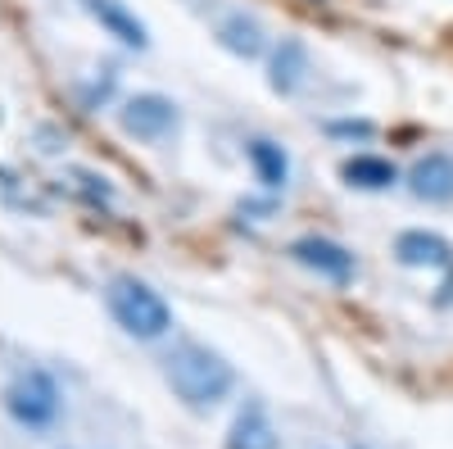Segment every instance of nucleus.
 <instances>
[{"mask_svg":"<svg viewBox=\"0 0 453 449\" xmlns=\"http://www.w3.org/2000/svg\"><path fill=\"white\" fill-rule=\"evenodd\" d=\"M164 377L173 386V395L186 408H213L232 395L236 386V372L218 350L196 345V341H181L168 359H164Z\"/></svg>","mask_w":453,"mask_h":449,"instance_id":"f257e3e1","label":"nucleus"},{"mask_svg":"<svg viewBox=\"0 0 453 449\" xmlns=\"http://www.w3.org/2000/svg\"><path fill=\"white\" fill-rule=\"evenodd\" d=\"M104 305L113 314V322H119L127 336H136V341H159V336H168L173 327V309H168V299L141 282V277H113L109 290H104Z\"/></svg>","mask_w":453,"mask_h":449,"instance_id":"f03ea898","label":"nucleus"},{"mask_svg":"<svg viewBox=\"0 0 453 449\" xmlns=\"http://www.w3.org/2000/svg\"><path fill=\"white\" fill-rule=\"evenodd\" d=\"M5 408H10V418H14L19 427H27V431H46V427L59 422L64 399H59V386H55L50 372H42V368H23L19 377L10 382V391H5Z\"/></svg>","mask_w":453,"mask_h":449,"instance_id":"7ed1b4c3","label":"nucleus"},{"mask_svg":"<svg viewBox=\"0 0 453 449\" xmlns=\"http://www.w3.org/2000/svg\"><path fill=\"white\" fill-rule=\"evenodd\" d=\"M395 259L403 268H426V273H440V305L453 299V245L440 236V232H426V228H412V232H399L395 241Z\"/></svg>","mask_w":453,"mask_h":449,"instance_id":"20e7f679","label":"nucleus"},{"mask_svg":"<svg viewBox=\"0 0 453 449\" xmlns=\"http://www.w3.org/2000/svg\"><path fill=\"white\" fill-rule=\"evenodd\" d=\"M299 268H309V273H318L322 282H331V286H349L354 277H358V259L340 245V241H331V236H318V232H309V236H295L290 241V250H286Z\"/></svg>","mask_w":453,"mask_h":449,"instance_id":"39448f33","label":"nucleus"},{"mask_svg":"<svg viewBox=\"0 0 453 449\" xmlns=\"http://www.w3.org/2000/svg\"><path fill=\"white\" fill-rule=\"evenodd\" d=\"M177 123H181L177 105L159 91H141V96L123 100V109H119V128L136 141H164L177 132Z\"/></svg>","mask_w":453,"mask_h":449,"instance_id":"423d86ee","label":"nucleus"},{"mask_svg":"<svg viewBox=\"0 0 453 449\" xmlns=\"http://www.w3.org/2000/svg\"><path fill=\"white\" fill-rule=\"evenodd\" d=\"M408 191L418 200H426V205H449L453 200V159L440 155V150L422 155L408 168Z\"/></svg>","mask_w":453,"mask_h":449,"instance_id":"0eeeda50","label":"nucleus"},{"mask_svg":"<svg viewBox=\"0 0 453 449\" xmlns=\"http://www.w3.org/2000/svg\"><path fill=\"white\" fill-rule=\"evenodd\" d=\"M213 36H218V46H222L226 55H236V59H258L263 50H268L263 23H258V19H250L245 10L222 14V19H218V27H213Z\"/></svg>","mask_w":453,"mask_h":449,"instance_id":"6e6552de","label":"nucleus"},{"mask_svg":"<svg viewBox=\"0 0 453 449\" xmlns=\"http://www.w3.org/2000/svg\"><path fill=\"white\" fill-rule=\"evenodd\" d=\"M268 82L277 96H295L299 87L309 82V50L304 42H295V36H281L268 55Z\"/></svg>","mask_w":453,"mask_h":449,"instance_id":"1a4fd4ad","label":"nucleus"},{"mask_svg":"<svg viewBox=\"0 0 453 449\" xmlns=\"http://www.w3.org/2000/svg\"><path fill=\"white\" fill-rule=\"evenodd\" d=\"M87 14L109 32V36H119L123 46H132V50H145L150 46V32H145V23L123 5V0H87Z\"/></svg>","mask_w":453,"mask_h":449,"instance_id":"9d476101","label":"nucleus"},{"mask_svg":"<svg viewBox=\"0 0 453 449\" xmlns=\"http://www.w3.org/2000/svg\"><path fill=\"white\" fill-rule=\"evenodd\" d=\"M245 155H250V168H254V177H258L263 191H286V182H290V155H286L277 141L254 136V141L245 145Z\"/></svg>","mask_w":453,"mask_h":449,"instance_id":"9b49d317","label":"nucleus"},{"mask_svg":"<svg viewBox=\"0 0 453 449\" xmlns=\"http://www.w3.org/2000/svg\"><path fill=\"white\" fill-rule=\"evenodd\" d=\"M340 177H345V186H354V191H386V186L399 182V168L381 155H354L340 164Z\"/></svg>","mask_w":453,"mask_h":449,"instance_id":"f8f14e48","label":"nucleus"},{"mask_svg":"<svg viewBox=\"0 0 453 449\" xmlns=\"http://www.w3.org/2000/svg\"><path fill=\"white\" fill-rule=\"evenodd\" d=\"M226 449H277V431H273L268 414H263L258 404H250L245 414L236 418V427H232V445H226Z\"/></svg>","mask_w":453,"mask_h":449,"instance_id":"ddd939ff","label":"nucleus"},{"mask_svg":"<svg viewBox=\"0 0 453 449\" xmlns=\"http://www.w3.org/2000/svg\"><path fill=\"white\" fill-rule=\"evenodd\" d=\"M78 182H82V196L91 200V205H109V186H104V177H96V173H78Z\"/></svg>","mask_w":453,"mask_h":449,"instance_id":"4468645a","label":"nucleus"},{"mask_svg":"<svg viewBox=\"0 0 453 449\" xmlns=\"http://www.w3.org/2000/svg\"><path fill=\"white\" fill-rule=\"evenodd\" d=\"M331 136H372V123H331Z\"/></svg>","mask_w":453,"mask_h":449,"instance_id":"2eb2a0df","label":"nucleus"}]
</instances>
